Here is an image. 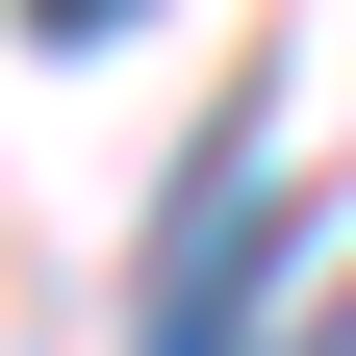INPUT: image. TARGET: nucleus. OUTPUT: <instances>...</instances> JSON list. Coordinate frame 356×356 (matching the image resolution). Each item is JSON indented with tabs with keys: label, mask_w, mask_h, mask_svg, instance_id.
<instances>
[{
	"label": "nucleus",
	"mask_w": 356,
	"mask_h": 356,
	"mask_svg": "<svg viewBox=\"0 0 356 356\" xmlns=\"http://www.w3.org/2000/svg\"><path fill=\"white\" fill-rule=\"evenodd\" d=\"M26 26H51V51H102V26H153V0H26Z\"/></svg>",
	"instance_id": "obj_3"
},
{
	"label": "nucleus",
	"mask_w": 356,
	"mask_h": 356,
	"mask_svg": "<svg viewBox=\"0 0 356 356\" xmlns=\"http://www.w3.org/2000/svg\"><path fill=\"white\" fill-rule=\"evenodd\" d=\"M280 153V76H229V102H204V153H178V254H153V331L127 356H280L305 331V229H331V204H305V178H254Z\"/></svg>",
	"instance_id": "obj_1"
},
{
	"label": "nucleus",
	"mask_w": 356,
	"mask_h": 356,
	"mask_svg": "<svg viewBox=\"0 0 356 356\" xmlns=\"http://www.w3.org/2000/svg\"><path fill=\"white\" fill-rule=\"evenodd\" d=\"M280 356H356V254H331V280H305V331H280Z\"/></svg>",
	"instance_id": "obj_2"
}]
</instances>
